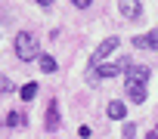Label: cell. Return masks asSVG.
Returning <instances> with one entry per match:
<instances>
[{"label":"cell","instance_id":"16","mask_svg":"<svg viewBox=\"0 0 158 139\" xmlns=\"http://www.w3.org/2000/svg\"><path fill=\"white\" fill-rule=\"evenodd\" d=\"M133 46L136 50H146V37H133Z\"/></svg>","mask_w":158,"mask_h":139},{"label":"cell","instance_id":"17","mask_svg":"<svg viewBox=\"0 0 158 139\" xmlns=\"http://www.w3.org/2000/svg\"><path fill=\"white\" fill-rule=\"evenodd\" d=\"M53 3V0H37V6H50Z\"/></svg>","mask_w":158,"mask_h":139},{"label":"cell","instance_id":"11","mask_svg":"<svg viewBox=\"0 0 158 139\" xmlns=\"http://www.w3.org/2000/svg\"><path fill=\"white\" fill-rule=\"evenodd\" d=\"M40 68L44 71H56V59L53 56H40Z\"/></svg>","mask_w":158,"mask_h":139},{"label":"cell","instance_id":"13","mask_svg":"<svg viewBox=\"0 0 158 139\" xmlns=\"http://www.w3.org/2000/svg\"><path fill=\"white\" fill-rule=\"evenodd\" d=\"M136 136V127L133 124H124V139H133Z\"/></svg>","mask_w":158,"mask_h":139},{"label":"cell","instance_id":"15","mask_svg":"<svg viewBox=\"0 0 158 139\" xmlns=\"http://www.w3.org/2000/svg\"><path fill=\"white\" fill-rule=\"evenodd\" d=\"M71 3H74L77 10H90V0H71Z\"/></svg>","mask_w":158,"mask_h":139},{"label":"cell","instance_id":"14","mask_svg":"<svg viewBox=\"0 0 158 139\" xmlns=\"http://www.w3.org/2000/svg\"><path fill=\"white\" fill-rule=\"evenodd\" d=\"M0 93H13V84L6 77H0Z\"/></svg>","mask_w":158,"mask_h":139},{"label":"cell","instance_id":"8","mask_svg":"<svg viewBox=\"0 0 158 139\" xmlns=\"http://www.w3.org/2000/svg\"><path fill=\"white\" fill-rule=\"evenodd\" d=\"M106 114H109L112 121H124V114H127V111H124V102H109V111H106Z\"/></svg>","mask_w":158,"mask_h":139},{"label":"cell","instance_id":"4","mask_svg":"<svg viewBox=\"0 0 158 139\" xmlns=\"http://www.w3.org/2000/svg\"><path fill=\"white\" fill-rule=\"evenodd\" d=\"M124 71V65H112V62H102V65H96V77H115V74H121Z\"/></svg>","mask_w":158,"mask_h":139},{"label":"cell","instance_id":"5","mask_svg":"<svg viewBox=\"0 0 158 139\" xmlns=\"http://www.w3.org/2000/svg\"><path fill=\"white\" fill-rule=\"evenodd\" d=\"M118 10L127 16V19H136L143 10H139V0H118Z\"/></svg>","mask_w":158,"mask_h":139},{"label":"cell","instance_id":"12","mask_svg":"<svg viewBox=\"0 0 158 139\" xmlns=\"http://www.w3.org/2000/svg\"><path fill=\"white\" fill-rule=\"evenodd\" d=\"M6 124H10V127H22V124H25V114H16V111H13V114L6 117Z\"/></svg>","mask_w":158,"mask_h":139},{"label":"cell","instance_id":"3","mask_svg":"<svg viewBox=\"0 0 158 139\" xmlns=\"http://www.w3.org/2000/svg\"><path fill=\"white\" fill-rule=\"evenodd\" d=\"M124 71H127V81H139V84H146V81H149V65L127 62V65H124Z\"/></svg>","mask_w":158,"mask_h":139},{"label":"cell","instance_id":"7","mask_svg":"<svg viewBox=\"0 0 158 139\" xmlns=\"http://www.w3.org/2000/svg\"><path fill=\"white\" fill-rule=\"evenodd\" d=\"M47 130H50V133L59 130V105H56V102L47 105Z\"/></svg>","mask_w":158,"mask_h":139},{"label":"cell","instance_id":"6","mask_svg":"<svg viewBox=\"0 0 158 139\" xmlns=\"http://www.w3.org/2000/svg\"><path fill=\"white\" fill-rule=\"evenodd\" d=\"M127 96H130L133 102H146V87H143L139 81H127Z\"/></svg>","mask_w":158,"mask_h":139},{"label":"cell","instance_id":"1","mask_svg":"<svg viewBox=\"0 0 158 139\" xmlns=\"http://www.w3.org/2000/svg\"><path fill=\"white\" fill-rule=\"evenodd\" d=\"M16 56H19L22 62L40 59V43H37V37H34L31 31H22V34H16Z\"/></svg>","mask_w":158,"mask_h":139},{"label":"cell","instance_id":"2","mask_svg":"<svg viewBox=\"0 0 158 139\" xmlns=\"http://www.w3.org/2000/svg\"><path fill=\"white\" fill-rule=\"evenodd\" d=\"M115 50H118V37H106V40H102V43L93 50L90 62H93V65H102V59H106V56H112Z\"/></svg>","mask_w":158,"mask_h":139},{"label":"cell","instance_id":"10","mask_svg":"<svg viewBox=\"0 0 158 139\" xmlns=\"http://www.w3.org/2000/svg\"><path fill=\"white\" fill-rule=\"evenodd\" d=\"M146 50H158V28L146 34Z\"/></svg>","mask_w":158,"mask_h":139},{"label":"cell","instance_id":"9","mask_svg":"<svg viewBox=\"0 0 158 139\" xmlns=\"http://www.w3.org/2000/svg\"><path fill=\"white\" fill-rule=\"evenodd\" d=\"M19 96H22V99H25V102H31V99H34V96H37V84H34V81H28V84H25V87H22V93H19Z\"/></svg>","mask_w":158,"mask_h":139}]
</instances>
